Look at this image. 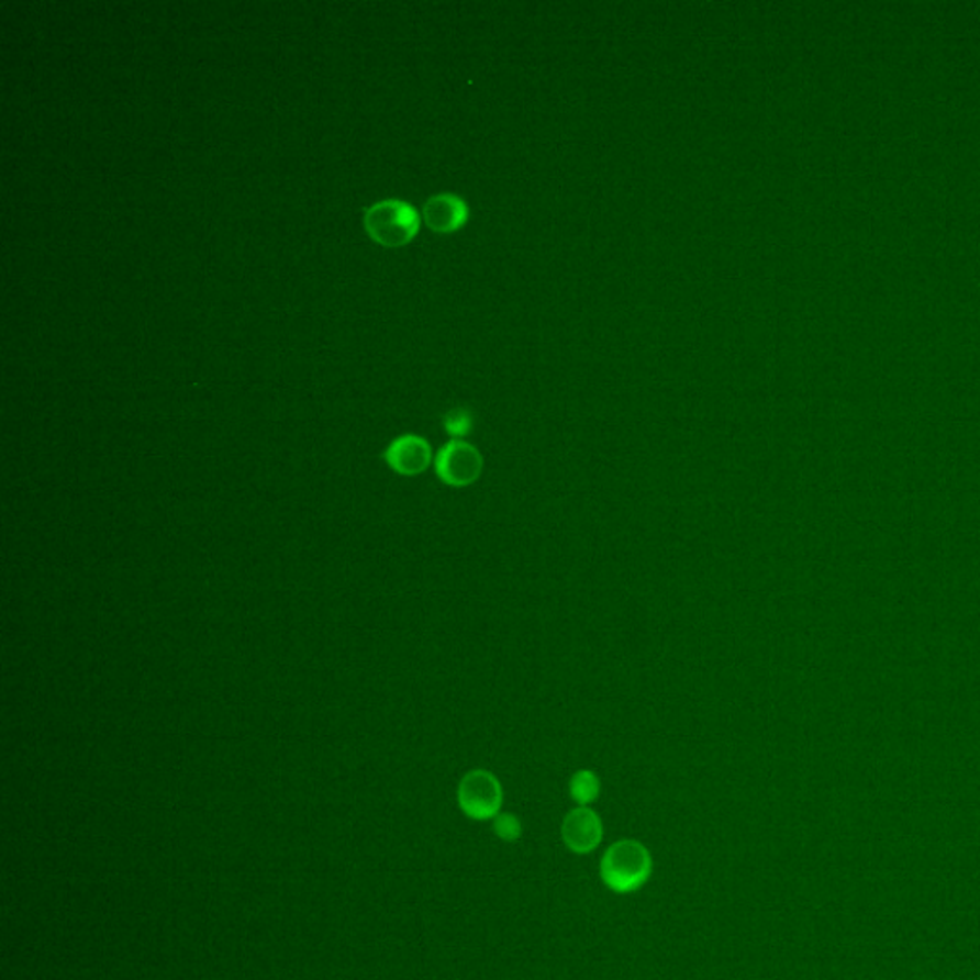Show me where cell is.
<instances>
[{"label":"cell","instance_id":"6da1fadb","mask_svg":"<svg viewBox=\"0 0 980 980\" xmlns=\"http://www.w3.org/2000/svg\"><path fill=\"white\" fill-rule=\"evenodd\" d=\"M654 860L638 840L624 839L613 843L600 864L602 881L608 889L621 894L638 891L652 876Z\"/></svg>","mask_w":980,"mask_h":980},{"label":"cell","instance_id":"7a4b0ae2","mask_svg":"<svg viewBox=\"0 0 980 980\" xmlns=\"http://www.w3.org/2000/svg\"><path fill=\"white\" fill-rule=\"evenodd\" d=\"M420 213L409 201L383 200L366 209L365 229L376 244L402 247L416 238Z\"/></svg>","mask_w":980,"mask_h":980},{"label":"cell","instance_id":"3957f363","mask_svg":"<svg viewBox=\"0 0 980 980\" xmlns=\"http://www.w3.org/2000/svg\"><path fill=\"white\" fill-rule=\"evenodd\" d=\"M504 801L502 783L489 770H471L458 786V804L471 820H494Z\"/></svg>","mask_w":980,"mask_h":980},{"label":"cell","instance_id":"277c9868","mask_svg":"<svg viewBox=\"0 0 980 980\" xmlns=\"http://www.w3.org/2000/svg\"><path fill=\"white\" fill-rule=\"evenodd\" d=\"M485 460L483 454L477 450L476 446L469 445L468 441L461 438H453L448 441L435 458V471L438 479L448 487H469L477 483L479 477L483 476Z\"/></svg>","mask_w":980,"mask_h":980},{"label":"cell","instance_id":"5b68a950","mask_svg":"<svg viewBox=\"0 0 980 980\" xmlns=\"http://www.w3.org/2000/svg\"><path fill=\"white\" fill-rule=\"evenodd\" d=\"M561 839L575 855H588L602 843V820L588 806L571 810L561 824Z\"/></svg>","mask_w":980,"mask_h":980},{"label":"cell","instance_id":"8992f818","mask_svg":"<svg viewBox=\"0 0 980 980\" xmlns=\"http://www.w3.org/2000/svg\"><path fill=\"white\" fill-rule=\"evenodd\" d=\"M387 466L399 476L414 477L424 474L433 461L431 445L420 435H401L387 446L383 453Z\"/></svg>","mask_w":980,"mask_h":980},{"label":"cell","instance_id":"52a82bcc","mask_svg":"<svg viewBox=\"0 0 980 980\" xmlns=\"http://www.w3.org/2000/svg\"><path fill=\"white\" fill-rule=\"evenodd\" d=\"M422 216L430 231L453 234L468 223L469 205L456 193H437L425 201Z\"/></svg>","mask_w":980,"mask_h":980},{"label":"cell","instance_id":"ba28073f","mask_svg":"<svg viewBox=\"0 0 980 980\" xmlns=\"http://www.w3.org/2000/svg\"><path fill=\"white\" fill-rule=\"evenodd\" d=\"M569 793L580 806H588L602 793V781L592 770H579L569 781Z\"/></svg>","mask_w":980,"mask_h":980},{"label":"cell","instance_id":"9c48e42d","mask_svg":"<svg viewBox=\"0 0 980 980\" xmlns=\"http://www.w3.org/2000/svg\"><path fill=\"white\" fill-rule=\"evenodd\" d=\"M445 431L453 438L466 437L474 430V416L468 409H453L443 417Z\"/></svg>","mask_w":980,"mask_h":980},{"label":"cell","instance_id":"30bf717a","mask_svg":"<svg viewBox=\"0 0 980 980\" xmlns=\"http://www.w3.org/2000/svg\"><path fill=\"white\" fill-rule=\"evenodd\" d=\"M494 833H497L500 839L513 843V840L520 839L521 833H523V825H521L520 817L500 812L494 817Z\"/></svg>","mask_w":980,"mask_h":980}]
</instances>
